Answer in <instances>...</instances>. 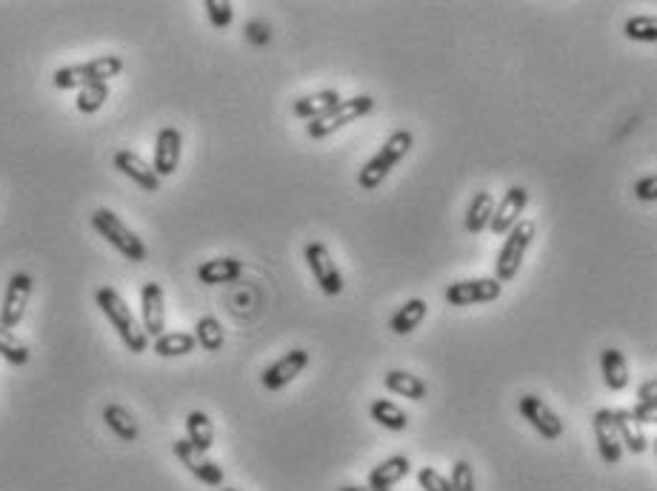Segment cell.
<instances>
[{
	"label": "cell",
	"mask_w": 657,
	"mask_h": 491,
	"mask_svg": "<svg viewBox=\"0 0 657 491\" xmlns=\"http://www.w3.org/2000/svg\"><path fill=\"white\" fill-rule=\"evenodd\" d=\"M95 303H98L100 312L106 315V320L112 323V329L120 334V340L126 343L129 352L143 354L149 349V337H146L143 326L138 323V317L132 315L126 300L112 286H100L98 292H95Z\"/></svg>",
	"instance_id": "1"
},
{
	"label": "cell",
	"mask_w": 657,
	"mask_h": 491,
	"mask_svg": "<svg viewBox=\"0 0 657 491\" xmlns=\"http://www.w3.org/2000/svg\"><path fill=\"white\" fill-rule=\"evenodd\" d=\"M412 143H415V138H412V132H406V129H400V132H395L392 138L386 140L383 146H380V152L375 155V158L369 160L363 169L358 172V186L363 189V192H375L380 183L389 177V172L398 166L400 160L409 155V149H412Z\"/></svg>",
	"instance_id": "2"
},
{
	"label": "cell",
	"mask_w": 657,
	"mask_h": 491,
	"mask_svg": "<svg viewBox=\"0 0 657 491\" xmlns=\"http://www.w3.org/2000/svg\"><path fill=\"white\" fill-rule=\"evenodd\" d=\"M123 72V58L118 55H100L95 60H86V63H75V66H63L52 75L55 89H83V86H92V83H109L112 78H118Z\"/></svg>",
	"instance_id": "3"
},
{
	"label": "cell",
	"mask_w": 657,
	"mask_h": 491,
	"mask_svg": "<svg viewBox=\"0 0 657 491\" xmlns=\"http://www.w3.org/2000/svg\"><path fill=\"white\" fill-rule=\"evenodd\" d=\"M535 232H538L535 220H523V217L506 232V240H503L498 260H495V280H498L500 286L518 277L520 266H523V257H526L532 240H535Z\"/></svg>",
	"instance_id": "4"
},
{
	"label": "cell",
	"mask_w": 657,
	"mask_h": 491,
	"mask_svg": "<svg viewBox=\"0 0 657 491\" xmlns=\"http://www.w3.org/2000/svg\"><path fill=\"white\" fill-rule=\"evenodd\" d=\"M92 229H95L100 237H106V240L118 249L120 255L126 257V260H132V263H143V260L149 257L146 243H143L115 212H109V209H95V212H92Z\"/></svg>",
	"instance_id": "5"
},
{
	"label": "cell",
	"mask_w": 657,
	"mask_h": 491,
	"mask_svg": "<svg viewBox=\"0 0 657 491\" xmlns=\"http://www.w3.org/2000/svg\"><path fill=\"white\" fill-rule=\"evenodd\" d=\"M372 109H375V98H372V95H355V98L340 100L332 112H326L323 118L312 120V123L306 126V135L315 140L329 138L332 132H338L343 126H349V123H355V120L366 118Z\"/></svg>",
	"instance_id": "6"
},
{
	"label": "cell",
	"mask_w": 657,
	"mask_h": 491,
	"mask_svg": "<svg viewBox=\"0 0 657 491\" xmlns=\"http://www.w3.org/2000/svg\"><path fill=\"white\" fill-rule=\"evenodd\" d=\"M518 412L543 440L555 443V440L563 437V420H560L558 412L549 403L540 400L538 394H523L518 400Z\"/></svg>",
	"instance_id": "7"
},
{
	"label": "cell",
	"mask_w": 657,
	"mask_h": 491,
	"mask_svg": "<svg viewBox=\"0 0 657 491\" xmlns=\"http://www.w3.org/2000/svg\"><path fill=\"white\" fill-rule=\"evenodd\" d=\"M303 257H306V266H309V272H312L323 295L335 297L343 292V275H340L338 263L329 255L326 243H309L303 249Z\"/></svg>",
	"instance_id": "8"
},
{
	"label": "cell",
	"mask_w": 657,
	"mask_h": 491,
	"mask_svg": "<svg viewBox=\"0 0 657 491\" xmlns=\"http://www.w3.org/2000/svg\"><path fill=\"white\" fill-rule=\"evenodd\" d=\"M35 289V280L26 272L9 277L6 283V292H3V306H0V326L3 329H15L23 315H26V306H29V297Z\"/></svg>",
	"instance_id": "9"
},
{
	"label": "cell",
	"mask_w": 657,
	"mask_h": 491,
	"mask_svg": "<svg viewBox=\"0 0 657 491\" xmlns=\"http://www.w3.org/2000/svg\"><path fill=\"white\" fill-rule=\"evenodd\" d=\"M503 295V286H500L495 277H478V280H460V283H452L446 292H443V300L449 306H478V303H492Z\"/></svg>",
	"instance_id": "10"
},
{
	"label": "cell",
	"mask_w": 657,
	"mask_h": 491,
	"mask_svg": "<svg viewBox=\"0 0 657 491\" xmlns=\"http://www.w3.org/2000/svg\"><path fill=\"white\" fill-rule=\"evenodd\" d=\"M172 452H175V457L186 466V472L195 474L200 483H206V486H223V480H226L223 469H220L215 460H209L206 452L195 449L189 440H175V443H172Z\"/></svg>",
	"instance_id": "11"
},
{
	"label": "cell",
	"mask_w": 657,
	"mask_h": 491,
	"mask_svg": "<svg viewBox=\"0 0 657 491\" xmlns=\"http://www.w3.org/2000/svg\"><path fill=\"white\" fill-rule=\"evenodd\" d=\"M306 366H309V352H306V349H292V352L283 354L280 360H275L272 366H266V372L260 374V383H263V389H269V392H280V389L289 386Z\"/></svg>",
	"instance_id": "12"
},
{
	"label": "cell",
	"mask_w": 657,
	"mask_h": 491,
	"mask_svg": "<svg viewBox=\"0 0 657 491\" xmlns=\"http://www.w3.org/2000/svg\"><path fill=\"white\" fill-rule=\"evenodd\" d=\"M140 317L146 337H160L166 332V297L160 283H143L140 289Z\"/></svg>",
	"instance_id": "13"
},
{
	"label": "cell",
	"mask_w": 657,
	"mask_h": 491,
	"mask_svg": "<svg viewBox=\"0 0 657 491\" xmlns=\"http://www.w3.org/2000/svg\"><path fill=\"white\" fill-rule=\"evenodd\" d=\"M526 203H529V192L523 189V186H509L506 189V195L500 203H495V212H492V220H489V229L495 232V235H506L515 223L523 215V209H526Z\"/></svg>",
	"instance_id": "14"
},
{
	"label": "cell",
	"mask_w": 657,
	"mask_h": 491,
	"mask_svg": "<svg viewBox=\"0 0 657 491\" xmlns=\"http://www.w3.org/2000/svg\"><path fill=\"white\" fill-rule=\"evenodd\" d=\"M180 149H183V135L175 126H163L155 140V163H152L155 175L172 177L178 172Z\"/></svg>",
	"instance_id": "15"
},
{
	"label": "cell",
	"mask_w": 657,
	"mask_h": 491,
	"mask_svg": "<svg viewBox=\"0 0 657 491\" xmlns=\"http://www.w3.org/2000/svg\"><path fill=\"white\" fill-rule=\"evenodd\" d=\"M592 426H595V443H598L600 460L609 463V466H618L620 457H623V446H620L612 409H598V412H595V420H592Z\"/></svg>",
	"instance_id": "16"
},
{
	"label": "cell",
	"mask_w": 657,
	"mask_h": 491,
	"mask_svg": "<svg viewBox=\"0 0 657 491\" xmlns=\"http://www.w3.org/2000/svg\"><path fill=\"white\" fill-rule=\"evenodd\" d=\"M115 169L120 175H126L129 180H135L143 192H158L160 189V177L155 175V169L140 158L138 152H129V149H120L115 155Z\"/></svg>",
	"instance_id": "17"
},
{
	"label": "cell",
	"mask_w": 657,
	"mask_h": 491,
	"mask_svg": "<svg viewBox=\"0 0 657 491\" xmlns=\"http://www.w3.org/2000/svg\"><path fill=\"white\" fill-rule=\"evenodd\" d=\"M243 275V260L238 257H215L198 266V280L206 286H226Z\"/></svg>",
	"instance_id": "18"
},
{
	"label": "cell",
	"mask_w": 657,
	"mask_h": 491,
	"mask_svg": "<svg viewBox=\"0 0 657 491\" xmlns=\"http://www.w3.org/2000/svg\"><path fill=\"white\" fill-rule=\"evenodd\" d=\"M612 414H615V429H618L623 452H646V449H649V437H646V432H643V426H640L638 420L632 417V412H629V409H612Z\"/></svg>",
	"instance_id": "19"
},
{
	"label": "cell",
	"mask_w": 657,
	"mask_h": 491,
	"mask_svg": "<svg viewBox=\"0 0 657 491\" xmlns=\"http://www.w3.org/2000/svg\"><path fill=\"white\" fill-rule=\"evenodd\" d=\"M409 472H412L409 457H406V454H395V457L383 460L380 466H375V469L369 472V486L380 491H392V486H398L400 480Z\"/></svg>",
	"instance_id": "20"
},
{
	"label": "cell",
	"mask_w": 657,
	"mask_h": 491,
	"mask_svg": "<svg viewBox=\"0 0 657 491\" xmlns=\"http://www.w3.org/2000/svg\"><path fill=\"white\" fill-rule=\"evenodd\" d=\"M340 100L343 98L338 95V89H320L315 95H303V98L295 100L292 112H295L300 120H309V123H312V120L323 118L326 112H332Z\"/></svg>",
	"instance_id": "21"
},
{
	"label": "cell",
	"mask_w": 657,
	"mask_h": 491,
	"mask_svg": "<svg viewBox=\"0 0 657 491\" xmlns=\"http://www.w3.org/2000/svg\"><path fill=\"white\" fill-rule=\"evenodd\" d=\"M600 372H603V383L612 392H623L629 386V366H626V357L620 349H603L600 352Z\"/></svg>",
	"instance_id": "22"
},
{
	"label": "cell",
	"mask_w": 657,
	"mask_h": 491,
	"mask_svg": "<svg viewBox=\"0 0 657 491\" xmlns=\"http://www.w3.org/2000/svg\"><path fill=\"white\" fill-rule=\"evenodd\" d=\"M103 423L109 426V432L120 437L123 443H135L140 437L138 429V420L129 414V409H123L118 403H109L106 409H103Z\"/></svg>",
	"instance_id": "23"
},
{
	"label": "cell",
	"mask_w": 657,
	"mask_h": 491,
	"mask_svg": "<svg viewBox=\"0 0 657 491\" xmlns=\"http://www.w3.org/2000/svg\"><path fill=\"white\" fill-rule=\"evenodd\" d=\"M383 383H386V389H389L392 394L409 397V400H423V397L429 394V386H426V380H423V377H418V374H412V372H403V369H392V372H386Z\"/></svg>",
	"instance_id": "24"
},
{
	"label": "cell",
	"mask_w": 657,
	"mask_h": 491,
	"mask_svg": "<svg viewBox=\"0 0 657 491\" xmlns=\"http://www.w3.org/2000/svg\"><path fill=\"white\" fill-rule=\"evenodd\" d=\"M492 212H495V195L492 192H478L466 206V232L480 235L483 229H489Z\"/></svg>",
	"instance_id": "25"
},
{
	"label": "cell",
	"mask_w": 657,
	"mask_h": 491,
	"mask_svg": "<svg viewBox=\"0 0 657 491\" xmlns=\"http://www.w3.org/2000/svg\"><path fill=\"white\" fill-rule=\"evenodd\" d=\"M426 309H429V303H426V300H420V297L406 300L398 312L392 315V320H389V329H392L395 334H412L415 329H418L420 323H423Z\"/></svg>",
	"instance_id": "26"
},
{
	"label": "cell",
	"mask_w": 657,
	"mask_h": 491,
	"mask_svg": "<svg viewBox=\"0 0 657 491\" xmlns=\"http://www.w3.org/2000/svg\"><path fill=\"white\" fill-rule=\"evenodd\" d=\"M186 440L200 449V452H209L215 446V426L209 420L206 412H189L186 414Z\"/></svg>",
	"instance_id": "27"
},
{
	"label": "cell",
	"mask_w": 657,
	"mask_h": 491,
	"mask_svg": "<svg viewBox=\"0 0 657 491\" xmlns=\"http://www.w3.org/2000/svg\"><path fill=\"white\" fill-rule=\"evenodd\" d=\"M369 414H372L375 423H380L389 432H406L409 429V414L403 412L398 403H392V400H375L369 406Z\"/></svg>",
	"instance_id": "28"
},
{
	"label": "cell",
	"mask_w": 657,
	"mask_h": 491,
	"mask_svg": "<svg viewBox=\"0 0 657 491\" xmlns=\"http://www.w3.org/2000/svg\"><path fill=\"white\" fill-rule=\"evenodd\" d=\"M198 340L189 332H163L155 337V354L158 357H186L195 352Z\"/></svg>",
	"instance_id": "29"
},
{
	"label": "cell",
	"mask_w": 657,
	"mask_h": 491,
	"mask_svg": "<svg viewBox=\"0 0 657 491\" xmlns=\"http://www.w3.org/2000/svg\"><path fill=\"white\" fill-rule=\"evenodd\" d=\"M195 340H198L200 349H206V352H220L223 343H226V332H223L218 317H200L198 326H195Z\"/></svg>",
	"instance_id": "30"
},
{
	"label": "cell",
	"mask_w": 657,
	"mask_h": 491,
	"mask_svg": "<svg viewBox=\"0 0 657 491\" xmlns=\"http://www.w3.org/2000/svg\"><path fill=\"white\" fill-rule=\"evenodd\" d=\"M0 357L9 360L12 366H26L29 363V346L12 329H3V326H0Z\"/></svg>",
	"instance_id": "31"
},
{
	"label": "cell",
	"mask_w": 657,
	"mask_h": 491,
	"mask_svg": "<svg viewBox=\"0 0 657 491\" xmlns=\"http://www.w3.org/2000/svg\"><path fill=\"white\" fill-rule=\"evenodd\" d=\"M106 100H109V83H92V86L78 89L75 106H78L80 115H95Z\"/></svg>",
	"instance_id": "32"
},
{
	"label": "cell",
	"mask_w": 657,
	"mask_h": 491,
	"mask_svg": "<svg viewBox=\"0 0 657 491\" xmlns=\"http://www.w3.org/2000/svg\"><path fill=\"white\" fill-rule=\"evenodd\" d=\"M623 35L638 43H655L657 40V20L652 15H638L623 23Z\"/></svg>",
	"instance_id": "33"
},
{
	"label": "cell",
	"mask_w": 657,
	"mask_h": 491,
	"mask_svg": "<svg viewBox=\"0 0 657 491\" xmlns=\"http://www.w3.org/2000/svg\"><path fill=\"white\" fill-rule=\"evenodd\" d=\"M206 15H209V23L215 29H229L232 20H235V6L229 0H206Z\"/></svg>",
	"instance_id": "34"
},
{
	"label": "cell",
	"mask_w": 657,
	"mask_h": 491,
	"mask_svg": "<svg viewBox=\"0 0 657 491\" xmlns=\"http://www.w3.org/2000/svg\"><path fill=\"white\" fill-rule=\"evenodd\" d=\"M449 486H452V491H478V483H475V469L469 466V460H458V463L452 466Z\"/></svg>",
	"instance_id": "35"
},
{
	"label": "cell",
	"mask_w": 657,
	"mask_h": 491,
	"mask_svg": "<svg viewBox=\"0 0 657 491\" xmlns=\"http://www.w3.org/2000/svg\"><path fill=\"white\" fill-rule=\"evenodd\" d=\"M418 483H420V489H426V491H452V486H449V477H443V474H440L438 469H432V466H423V469H420Z\"/></svg>",
	"instance_id": "36"
},
{
	"label": "cell",
	"mask_w": 657,
	"mask_h": 491,
	"mask_svg": "<svg viewBox=\"0 0 657 491\" xmlns=\"http://www.w3.org/2000/svg\"><path fill=\"white\" fill-rule=\"evenodd\" d=\"M635 195H638V200H643V203H655V197H657V177L655 175L640 177L638 183H635Z\"/></svg>",
	"instance_id": "37"
},
{
	"label": "cell",
	"mask_w": 657,
	"mask_h": 491,
	"mask_svg": "<svg viewBox=\"0 0 657 491\" xmlns=\"http://www.w3.org/2000/svg\"><path fill=\"white\" fill-rule=\"evenodd\" d=\"M246 38L252 40L255 46H266L269 43V26L266 23H260V20H252V23H246Z\"/></svg>",
	"instance_id": "38"
},
{
	"label": "cell",
	"mask_w": 657,
	"mask_h": 491,
	"mask_svg": "<svg viewBox=\"0 0 657 491\" xmlns=\"http://www.w3.org/2000/svg\"><path fill=\"white\" fill-rule=\"evenodd\" d=\"M632 412V417L638 420L640 426H652L657 420V406H649V403H638L635 409H629Z\"/></svg>",
	"instance_id": "39"
},
{
	"label": "cell",
	"mask_w": 657,
	"mask_h": 491,
	"mask_svg": "<svg viewBox=\"0 0 657 491\" xmlns=\"http://www.w3.org/2000/svg\"><path fill=\"white\" fill-rule=\"evenodd\" d=\"M638 403H649V406H657V383L655 380H646L638 389Z\"/></svg>",
	"instance_id": "40"
},
{
	"label": "cell",
	"mask_w": 657,
	"mask_h": 491,
	"mask_svg": "<svg viewBox=\"0 0 657 491\" xmlns=\"http://www.w3.org/2000/svg\"><path fill=\"white\" fill-rule=\"evenodd\" d=\"M340 491H380V489H372V486H343Z\"/></svg>",
	"instance_id": "41"
},
{
	"label": "cell",
	"mask_w": 657,
	"mask_h": 491,
	"mask_svg": "<svg viewBox=\"0 0 657 491\" xmlns=\"http://www.w3.org/2000/svg\"><path fill=\"white\" fill-rule=\"evenodd\" d=\"M223 491H238V489H223Z\"/></svg>",
	"instance_id": "42"
}]
</instances>
